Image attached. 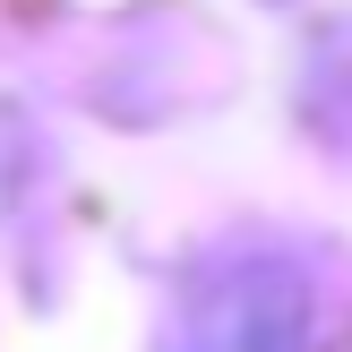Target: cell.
Returning a JSON list of instances; mask_svg holds the SVG:
<instances>
[{"instance_id":"obj_1","label":"cell","mask_w":352,"mask_h":352,"mask_svg":"<svg viewBox=\"0 0 352 352\" xmlns=\"http://www.w3.org/2000/svg\"><path fill=\"white\" fill-rule=\"evenodd\" d=\"M309 275L292 258H215L181 292L164 352H309Z\"/></svg>"}]
</instances>
